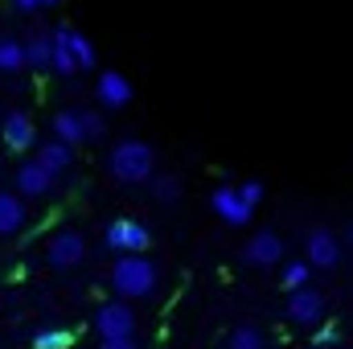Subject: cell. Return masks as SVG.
<instances>
[{
	"label": "cell",
	"instance_id": "obj_18",
	"mask_svg": "<svg viewBox=\"0 0 353 349\" xmlns=\"http://www.w3.org/2000/svg\"><path fill=\"white\" fill-rule=\"evenodd\" d=\"M29 62H25V41H17V37H0V74H17V70H25Z\"/></svg>",
	"mask_w": 353,
	"mask_h": 349
},
{
	"label": "cell",
	"instance_id": "obj_15",
	"mask_svg": "<svg viewBox=\"0 0 353 349\" xmlns=\"http://www.w3.org/2000/svg\"><path fill=\"white\" fill-rule=\"evenodd\" d=\"M37 161H41L54 177H62L74 165V144H66V140H46V144L37 148Z\"/></svg>",
	"mask_w": 353,
	"mask_h": 349
},
{
	"label": "cell",
	"instance_id": "obj_29",
	"mask_svg": "<svg viewBox=\"0 0 353 349\" xmlns=\"http://www.w3.org/2000/svg\"><path fill=\"white\" fill-rule=\"evenodd\" d=\"M37 4H41V8H50V4H58V0H37Z\"/></svg>",
	"mask_w": 353,
	"mask_h": 349
},
{
	"label": "cell",
	"instance_id": "obj_8",
	"mask_svg": "<svg viewBox=\"0 0 353 349\" xmlns=\"http://www.w3.org/2000/svg\"><path fill=\"white\" fill-rule=\"evenodd\" d=\"M304 259L312 263L316 271H333V267L341 263V243H337V235L325 230V226H312L308 239H304Z\"/></svg>",
	"mask_w": 353,
	"mask_h": 349
},
{
	"label": "cell",
	"instance_id": "obj_2",
	"mask_svg": "<svg viewBox=\"0 0 353 349\" xmlns=\"http://www.w3.org/2000/svg\"><path fill=\"white\" fill-rule=\"evenodd\" d=\"M161 283V267L148 255H119L111 267V288L119 300H148Z\"/></svg>",
	"mask_w": 353,
	"mask_h": 349
},
{
	"label": "cell",
	"instance_id": "obj_22",
	"mask_svg": "<svg viewBox=\"0 0 353 349\" xmlns=\"http://www.w3.org/2000/svg\"><path fill=\"white\" fill-rule=\"evenodd\" d=\"M152 193H157V201H165V206H176V201H181V177H173V173H157V177H152Z\"/></svg>",
	"mask_w": 353,
	"mask_h": 349
},
{
	"label": "cell",
	"instance_id": "obj_21",
	"mask_svg": "<svg viewBox=\"0 0 353 349\" xmlns=\"http://www.w3.org/2000/svg\"><path fill=\"white\" fill-rule=\"evenodd\" d=\"M70 50H74V58H79V70H94V62H99V54H94V41H90L87 33H79V29H70Z\"/></svg>",
	"mask_w": 353,
	"mask_h": 349
},
{
	"label": "cell",
	"instance_id": "obj_16",
	"mask_svg": "<svg viewBox=\"0 0 353 349\" xmlns=\"http://www.w3.org/2000/svg\"><path fill=\"white\" fill-rule=\"evenodd\" d=\"M54 140H66V144H87V128H83V111L66 107L54 115Z\"/></svg>",
	"mask_w": 353,
	"mask_h": 349
},
{
	"label": "cell",
	"instance_id": "obj_26",
	"mask_svg": "<svg viewBox=\"0 0 353 349\" xmlns=\"http://www.w3.org/2000/svg\"><path fill=\"white\" fill-rule=\"evenodd\" d=\"M316 346H321V349L337 346V329H321V333H316Z\"/></svg>",
	"mask_w": 353,
	"mask_h": 349
},
{
	"label": "cell",
	"instance_id": "obj_27",
	"mask_svg": "<svg viewBox=\"0 0 353 349\" xmlns=\"http://www.w3.org/2000/svg\"><path fill=\"white\" fill-rule=\"evenodd\" d=\"M99 349H140L132 337H119V341H99Z\"/></svg>",
	"mask_w": 353,
	"mask_h": 349
},
{
	"label": "cell",
	"instance_id": "obj_11",
	"mask_svg": "<svg viewBox=\"0 0 353 349\" xmlns=\"http://www.w3.org/2000/svg\"><path fill=\"white\" fill-rule=\"evenodd\" d=\"M0 136H4V144H8L12 152H29V148L37 144V128H33V119H29L25 111H8L4 123H0Z\"/></svg>",
	"mask_w": 353,
	"mask_h": 349
},
{
	"label": "cell",
	"instance_id": "obj_9",
	"mask_svg": "<svg viewBox=\"0 0 353 349\" xmlns=\"http://www.w3.org/2000/svg\"><path fill=\"white\" fill-rule=\"evenodd\" d=\"M132 94H136V87H132L128 74H119V70H103V74L94 79V99H99L103 111H123V107L132 103Z\"/></svg>",
	"mask_w": 353,
	"mask_h": 349
},
{
	"label": "cell",
	"instance_id": "obj_25",
	"mask_svg": "<svg viewBox=\"0 0 353 349\" xmlns=\"http://www.w3.org/2000/svg\"><path fill=\"white\" fill-rule=\"evenodd\" d=\"M83 128H87V144H94V140L107 136V119H103L99 111H83Z\"/></svg>",
	"mask_w": 353,
	"mask_h": 349
},
{
	"label": "cell",
	"instance_id": "obj_12",
	"mask_svg": "<svg viewBox=\"0 0 353 349\" xmlns=\"http://www.w3.org/2000/svg\"><path fill=\"white\" fill-rule=\"evenodd\" d=\"M54 181H58V177L33 157V161H25V165L17 169V193H21V197H46V193L54 189Z\"/></svg>",
	"mask_w": 353,
	"mask_h": 349
},
{
	"label": "cell",
	"instance_id": "obj_7",
	"mask_svg": "<svg viewBox=\"0 0 353 349\" xmlns=\"http://www.w3.org/2000/svg\"><path fill=\"white\" fill-rule=\"evenodd\" d=\"M46 259L58 271H70V267H79V263L87 259V239L79 230H58L50 239V247H46Z\"/></svg>",
	"mask_w": 353,
	"mask_h": 349
},
{
	"label": "cell",
	"instance_id": "obj_20",
	"mask_svg": "<svg viewBox=\"0 0 353 349\" xmlns=\"http://www.w3.org/2000/svg\"><path fill=\"white\" fill-rule=\"evenodd\" d=\"M312 271H316V267H312L308 259H292V263H283V275H279V279H283L288 292H296V288H308Z\"/></svg>",
	"mask_w": 353,
	"mask_h": 349
},
{
	"label": "cell",
	"instance_id": "obj_13",
	"mask_svg": "<svg viewBox=\"0 0 353 349\" xmlns=\"http://www.w3.org/2000/svg\"><path fill=\"white\" fill-rule=\"evenodd\" d=\"M50 37H54V66H50V70H54L58 79H74V74H79V58H74V50H70V25H58Z\"/></svg>",
	"mask_w": 353,
	"mask_h": 349
},
{
	"label": "cell",
	"instance_id": "obj_30",
	"mask_svg": "<svg viewBox=\"0 0 353 349\" xmlns=\"http://www.w3.org/2000/svg\"><path fill=\"white\" fill-rule=\"evenodd\" d=\"M345 239H350V247H353V222H350V230H345Z\"/></svg>",
	"mask_w": 353,
	"mask_h": 349
},
{
	"label": "cell",
	"instance_id": "obj_28",
	"mask_svg": "<svg viewBox=\"0 0 353 349\" xmlns=\"http://www.w3.org/2000/svg\"><path fill=\"white\" fill-rule=\"evenodd\" d=\"M12 8H17V12H37L41 4H37V0H12Z\"/></svg>",
	"mask_w": 353,
	"mask_h": 349
},
{
	"label": "cell",
	"instance_id": "obj_23",
	"mask_svg": "<svg viewBox=\"0 0 353 349\" xmlns=\"http://www.w3.org/2000/svg\"><path fill=\"white\" fill-rule=\"evenodd\" d=\"M70 333L66 329H37L33 333V349H70Z\"/></svg>",
	"mask_w": 353,
	"mask_h": 349
},
{
	"label": "cell",
	"instance_id": "obj_3",
	"mask_svg": "<svg viewBox=\"0 0 353 349\" xmlns=\"http://www.w3.org/2000/svg\"><path fill=\"white\" fill-rule=\"evenodd\" d=\"M103 243L115 255H144L152 247V230L144 222H136V218H115V222H107Z\"/></svg>",
	"mask_w": 353,
	"mask_h": 349
},
{
	"label": "cell",
	"instance_id": "obj_1",
	"mask_svg": "<svg viewBox=\"0 0 353 349\" xmlns=\"http://www.w3.org/2000/svg\"><path fill=\"white\" fill-rule=\"evenodd\" d=\"M107 173L115 181H123V185H144V181L157 177V148L148 140L128 136L107 152Z\"/></svg>",
	"mask_w": 353,
	"mask_h": 349
},
{
	"label": "cell",
	"instance_id": "obj_24",
	"mask_svg": "<svg viewBox=\"0 0 353 349\" xmlns=\"http://www.w3.org/2000/svg\"><path fill=\"white\" fill-rule=\"evenodd\" d=\"M239 193H243V201H247L251 210H259V206H263V197H267V185L251 177V181H239Z\"/></svg>",
	"mask_w": 353,
	"mask_h": 349
},
{
	"label": "cell",
	"instance_id": "obj_10",
	"mask_svg": "<svg viewBox=\"0 0 353 349\" xmlns=\"http://www.w3.org/2000/svg\"><path fill=\"white\" fill-rule=\"evenodd\" d=\"M243 259L251 263V267H275V263L283 259V239L275 230H259L255 239H247Z\"/></svg>",
	"mask_w": 353,
	"mask_h": 349
},
{
	"label": "cell",
	"instance_id": "obj_19",
	"mask_svg": "<svg viewBox=\"0 0 353 349\" xmlns=\"http://www.w3.org/2000/svg\"><path fill=\"white\" fill-rule=\"evenodd\" d=\"M267 337L263 329H255V325H234L230 329V337H226V349H263Z\"/></svg>",
	"mask_w": 353,
	"mask_h": 349
},
{
	"label": "cell",
	"instance_id": "obj_17",
	"mask_svg": "<svg viewBox=\"0 0 353 349\" xmlns=\"http://www.w3.org/2000/svg\"><path fill=\"white\" fill-rule=\"evenodd\" d=\"M25 62H29V70H50L54 66V37L50 33H33L25 41Z\"/></svg>",
	"mask_w": 353,
	"mask_h": 349
},
{
	"label": "cell",
	"instance_id": "obj_5",
	"mask_svg": "<svg viewBox=\"0 0 353 349\" xmlns=\"http://www.w3.org/2000/svg\"><path fill=\"white\" fill-rule=\"evenodd\" d=\"M288 321L300 329H316L325 321V296L316 288H296L288 292Z\"/></svg>",
	"mask_w": 353,
	"mask_h": 349
},
{
	"label": "cell",
	"instance_id": "obj_6",
	"mask_svg": "<svg viewBox=\"0 0 353 349\" xmlns=\"http://www.w3.org/2000/svg\"><path fill=\"white\" fill-rule=\"evenodd\" d=\"M210 210H214L226 226H247V222L255 218V210L243 201L239 185H218V189L210 193Z\"/></svg>",
	"mask_w": 353,
	"mask_h": 349
},
{
	"label": "cell",
	"instance_id": "obj_14",
	"mask_svg": "<svg viewBox=\"0 0 353 349\" xmlns=\"http://www.w3.org/2000/svg\"><path fill=\"white\" fill-rule=\"evenodd\" d=\"M25 222H29V210H25L21 193L0 189V235H17V230H25Z\"/></svg>",
	"mask_w": 353,
	"mask_h": 349
},
{
	"label": "cell",
	"instance_id": "obj_4",
	"mask_svg": "<svg viewBox=\"0 0 353 349\" xmlns=\"http://www.w3.org/2000/svg\"><path fill=\"white\" fill-rule=\"evenodd\" d=\"M94 333H99V341L132 337V333H136V312H132V304H123V300L99 304V312H94Z\"/></svg>",
	"mask_w": 353,
	"mask_h": 349
}]
</instances>
